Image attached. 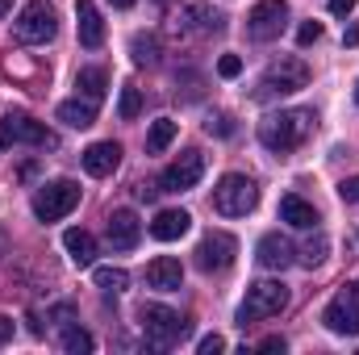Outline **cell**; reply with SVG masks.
<instances>
[{
	"label": "cell",
	"instance_id": "cell-12",
	"mask_svg": "<svg viewBox=\"0 0 359 355\" xmlns=\"http://www.w3.org/2000/svg\"><path fill=\"white\" fill-rule=\"evenodd\" d=\"M201 176H205V155L201 151H184L176 163L159 176V192H188V188H196Z\"/></svg>",
	"mask_w": 359,
	"mask_h": 355
},
{
	"label": "cell",
	"instance_id": "cell-16",
	"mask_svg": "<svg viewBox=\"0 0 359 355\" xmlns=\"http://www.w3.org/2000/svg\"><path fill=\"white\" fill-rule=\"evenodd\" d=\"M121 163V147L117 142H92L84 151V172L88 176H113Z\"/></svg>",
	"mask_w": 359,
	"mask_h": 355
},
{
	"label": "cell",
	"instance_id": "cell-35",
	"mask_svg": "<svg viewBox=\"0 0 359 355\" xmlns=\"http://www.w3.org/2000/svg\"><path fill=\"white\" fill-rule=\"evenodd\" d=\"M259 351H284V339H280V335H268V339L259 343Z\"/></svg>",
	"mask_w": 359,
	"mask_h": 355
},
{
	"label": "cell",
	"instance_id": "cell-26",
	"mask_svg": "<svg viewBox=\"0 0 359 355\" xmlns=\"http://www.w3.org/2000/svg\"><path fill=\"white\" fill-rule=\"evenodd\" d=\"M117 113H121V121H134V117L142 113V92L134 88V84H126V88H121V100H117Z\"/></svg>",
	"mask_w": 359,
	"mask_h": 355
},
{
	"label": "cell",
	"instance_id": "cell-22",
	"mask_svg": "<svg viewBox=\"0 0 359 355\" xmlns=\"http://www.w3.org/2000/svg\"><path fill=\"white\" fill-rule=\"evenodd\" d=\"M76 88L80 96H88V100H104V88H109V76H104V67H80V76H76Z\"/></svg>",
	"mask_w": 359,
	"mask_h": 355
},
{
	"label": "cell",
	"instance_id": "cell-27",
	"mask_svg": "<svg viewBox=\"0 0 359 355\" xmlns=\"http://www.w3.org/2000/svg\"><path fill=\"white\" fill-rule=\"evenodd\" d=\"M92 347H96V339H92L88 330H80V326H67L63 330V351L80 355V351H92Z\"/></svg>",
	"mask_w": 359,
	"mask_h": 355
},
{
	"label": "cell",
	"instance_id": "cell-13",
	"mask_svg": "<svg viewBox=\"0 0 359 355\" xmlns=\"http://www.w3.org/2000/svg\"><path fill=\"white\" fill-rule=\"evenodd\" d=\"M142 239V222L134 209H113L109 213V247L113 251H134Z\"/></svg>",
	"mask_w": 359,
	"mask_h": 355
},
{
	"label": "cell",
	"instance_id": "cell-23",
	"mask_svg": "<svg viewBox=\"0 0 359 355\" xmlns=\"http://www.w3.org/2000/svg\"><path fill=\"white\" fill-rule=\"evenodd\" d=\"M172 142H176V121H172V117H159V121H151L147 151H151V155H159V151H168Z\"/></svg>",
	"mask_w": 359,
	"mask_h": 355
},
{
	"label": "cell",
	"instance_id": "cell-39",
	"mask_svg": "<svg viewBox=\"0 0 359 355\" xmlns=\"http://www.w3.org/2000/svg\"><path fill=\"white\" fill-rule=\"evenodd\" d=\"M113 4H117V8H130V4H134V0H113Z\"/></svg>",
	"mask_w": 359,
	"mask_h": 355
},
{
	"label": "cell",
	"instance_id": "cell-38",
	"mask_svg": "<svg viewBox=\"0 0 359 355\" xmlns=\"http://www.w3.org/2000/svg\"><path fill=\"white\" fill-rule=\"evenodd\" d=\"M8 8H13V0H0V17H4V13H8Z\"/></svg>",
	"mask_w": 359,
	"mask_h": 355
},
{
	"label": "cell",
	"instance_id": "cell-7",
	"mask_svg": "<svg viewBox=\"0 0 359 355\" xmlns=\"http://www.w3.org/2000/svg\"><path fill=\"white\" fill-rule=\"evenodd\" d=\"M322 322H326L330 335H347V339L359 335V280H347V284L330 297Z\"/></svg>",
	"mask_w": 359,
	"mask_h": 355
},
{
	"label": "cell",
	"instance_id": "cell-40",
	"mask_svg": "<svg viewBox=\"0 0 359 355\" xmlns=\"http://www.w3.org/2000/svg\"><path fill=\"white\" fill-rule=\"evenodd\" d=\"M355 100H359V84H355Z\"/></svg>",
	"mask_w": 359,
	"mask_h": 355
},
{
	"label": "cell",
	"instance_id": "cell-31",
	"mask_svg": "<svg viewBox=\"0 0 359 355\" xmlns=\"http://www.w3.org/2000/svg\"><path fill=\"white\" fill-rule=\"evenodd\" d=\"M297 42H301V46H313V42H322V25H318V21H305V25L297 29Z\"/></svg>",
	"mask_w": 359,
	"mask_h": 355
},
{
	"label": "cell",
	"instance_id": "cell-15",
	"mask_svg": "<svg viewBox=\"0 0 359 355\" xmlns=\"http://www.w3.org/2000/svg\"><path fill=\"white\" fill-rule=\"evenodd\" d=\"M147 284L159 288V293H176L180 284H184V267H180L176 255H155L147 264Z\"/></svg>",
	"mask_w": 359,
	"mask_h": 355
},
{
	"label": "cell",
	"instance_id": "cell-17",
	"mask_svg": "<svg viewBox=\"0 0 359 355\" xmlns=\"http://www.w3.org/2000/svg\"><path fill=\"white\" fill-rule=\"evenodd\" d=\"M280 222H288V226H297V230H313V226H318V209H313L305 196L288 192V196H280Z\"/></svg>",
	"mask_w": 359,
	"mask_h": 355
},
{
	"label": "cell",
	"instance_id": "cell-8",
	"mask_svg": "<svg viewBox=\"0 0 359 355\" xmlns=\"http://www.w3.org/2000/svg\"><path fill=\"white\" fill-rule=\"evenodd\" d=\"M196 267L201 272H226V267L234 264V255H238V239L234 234H226V230H209L201 243H196Z\"/></svg>",
	"mask_w": 359,
	"mask_h": 355
},
{
	"label": "cell",
	"instance_id": "cell-5",
	"mask_svg": "<svg viewBox=\"0 0 359 355\" xmlns=\"http://www.w3.org/2000/svg\"><path fill=\"white\" fill-rule=\"evenodd\" d=\"M80 205V184L76 180H50L34 192V217L38 222H59Z\"/></svg>",
	"mask_w": 359,
	"mask_h": 355
},
{
	"label": "cell",
	"instance_id": "cell-6",
	"mask_svg": "<svg viewBox=\"0 0 359 355\" xmlns=\"http://www.w3.org/2000/svg\"><path fill=\"white\" fill-rule=\"evenodd\" d=\"M55 34H59V13H55V4L29 0V4L21 8V17H17V42L42 46V42H50Z\"/></svg>",
	"mask_w": 359,
	"mask_h": 355
},
{
	"label": "cell",
	"instance_id": "cell-24",
	"mask_svg": "<svg viewBox=\"0 0 359 355\" xmlns=\"http://www.w3.org/2000/svg\"><path fill=\"white\" fill-rule=\"evenodd\" d=\"M130 55H134L138 67H155V63H159V42H155V34H134Z\"/></svg>",
	"mask_w": 359,
	"mask_h": 355
},
{
	"label": "cell",
	"instance_id": "cell-37",
	"mask_svg": "<svg viewBox=\"0 0 359 355\" xmlns=\"http://www.w3.org/2000/svg\"><path fill=\"white\" fill-rule=\"evenodd\" d=\"M343 42H347V46H359V25H347V29H343Z\"/></svg>",
	"mask_w": 359,
	"mask_h": 355
},
{
	"label": "cell",
	"instance_id": "cell-2",
	"mask_svg": "<svg viewBox=\"0 0 359 355\" xmlns=\"http://www.w3.org/2000/svg\"><path fill=\"white\" fill-rule=\"evenodd\" d=\"M138 322H142V335L155 343V347H176L188 339V330H192V322L176 314V309H168V305H138Z\"/></svg>",
	"mask_w": 359,
	"mask_h": 355
},
{
	"label": "cell",
	"instance_id": "cell-32",
	"mask_svg": "<svg viewBox=\"0 0 359 355\" xmlns=\"http://www.w3.org/2000/svg\"><path fill=\"white\" fill-rule=\"evenodd\" d=\"M217 351H226V339L222 335H205L201 339V355H217Z\"/></svg>",
	"mask_w": 359,
	"mask_h": 355
},
{
	"label": "cell",
	"instance_id": "cell-19",
	"mask_svg": "<svg viewBox=\"0 0 359 355\" xmlns=\"http://www.w3.org/2000/svg\"><path fill=\"white\" fill-rule=\"evenodd\" d=\"M188 226H192V217H188L184 209H159L155 222H151V234H155L159 243H176V239L188 234Z\"/></svg>",
	"mask_w": 359,
	"mask_h": 355
},
{
	"label": "cell",
	"instance_id": "cell-28",
	"mask_svg": "<svg viewBox=\"0 0 359 355\" xmlns=\"http://www.w3.org/2000/svg\"><path fill=\"white\" fill-rule=\"evenodd\" d=\"M326 247H330L326 239H313V243H305V251H301V264H305V267L322 264V260H326Z\"/></svg>",
	"mask_w": 359,
	"mask_h": 355
},
{
	"label": "cell",
	"instance_id": "cell-1",
	"mask_svg": "<svg viewBox=\"0 0 359 355\" xmlns=\"http://www.w3.org/2000/svg\"><path fill=\"white\" fill-rule=\"evenodd\" d=\"M313 130V113L309 109H280V113H268L259 121V142L276 151V155H288L297 151Z\"/></svg>",
	"mask_w": 359,
	"mask_h": 355
},
{
	"label": "cell",
	"instance_id": "cell-33",
	"mask_svg": "<svg viewBox=\"0 0 359 355\" xmlns=\"http://www.w3.org/2000/svg\"><path fill=\"white\" fill-rule=\"evenodd\" d=\"M339 196H343V201H347V205H351V201H359V176L343 180V184H339Z\"/></svg>",
	"mask_w": 359,
	"mask_h": 355
},
{
	"label": "cell",
	"instance_id": "cell-20",
	"mask_svg": "<svg viewBox=\"0 0 359 355\" xmlns=\"http://www.w3.org/2000/svg\"><path fill=\"white\" fill-rule=\"evenodd\" d=\"M55 117H59L63 126H72V130H88L92 121H96V100L72 96V100H63V105L55 109Z\"/></svg>",
	"mask_w": 359,
	"mask_h": 355
},
{
	"label": "cell",
	"instance_id": "cell-36",
	"mask_svg": "<svg viewBox=\"0 0 359 355\" xmlns=\"http://www.w3.org/2000/svg\"><path fill=\"white\" fill-rule=\"evenodd\" d=\"M8 339H13V318H4V314H0V347H4Z\"/></svg>",
	"mask_w": 359,
	"mask_h": 355
},
{
	"label": "cell",
	"instance_id": "cell-21",
	"mask_svg": "<svg viewBox=\"0 0 359 355\" xmlns=\"http://www.w3.org/2000/svg\"><path fill=\"white\" fill-rule=\"evenodd\" d=\"M63 247H67V255H72V264L76 267H92L96 264V239H92L88 230L72 226V230L63 234Z\"/></svg>",
	"mask_w": 359,
	"mask_h": 355
},
{
	"label": "cell",
	"instance_id": "cell-10",
	"mask_svg": "<svg viewBox=\"0 0 359 355\" xmlns=\"http://www.w3.org/2000/svg\"><path fill=\"white\" fill-rule=\"evenodd\" d=\"M8 142L55 147V134H50L42 121H34L29 113H4V117H0V147H8Z\"/></svg>",
	"mask_w": 359,
	"mask_h": 355
},
{
	"label": "cell",
	"instance_id": "cell-11",
	"mask_svg": "<svg viewBox=\"0 0 359 355\" xmlns=\"http://www.w3.org/2000/svg\"><path fill=\"white\" fill-rule=\"evenodd\" d=\"M284 21H288V4H284V0H259V4L247 13V34H251L255 42H271V38H280Z\"/></svg>",
	"mask_w": 359,
	"mask_h": 355
},
{
	"label": "cell",
	"instance_id": "cell-34",
	"mask_svg": "<svg viewBox=\"0 0 359 355\" xmlns=\"http://www.w3.org/2000/svg\"><path fill=\"white\" fill-rule=\"evenodd\" d=\"M355 4H359V0H330V13H334V17H347Z\"/></svg>",
	"mask_w": 359,
	"mask_h": 355
},
{
	"label": "cell",
	"instance_id": "cell-14",
	"mask_svg": "<svg viewBox=\"0 0 359 355\" xmlns=\"http://www.w3.org/2000/svg\"><path fill=\"white\" fill-rule=\"evenodd\" d=\"M255 260H259V267H268V272H284V267L297 260V251H292V243L284 239V234H264L259 239V247H255Z\"/></svg>",
	"mask_w": 359,
	"mask_h": 355
},
{
	"label": "cell",
	"instance_id": "cell-9",
	"mask_svg": "<svg viewBox=\"0 0 359 355\" xmlns=\"http://www.w3.org/2000/svg\"><path fill=\"white\" fill-rule=\"evenodd\" d=\"M305 84H309V67H305V59H297V55H280L268 72H264V92H276V96L301 92Z\"/></svg>",
	"mask_w": 359,
	"mask_h": 355
},
{
	"label": "cell",
	"instance_id": "cell-30",
	"mask_svg": "<svg viewBox=\"0 0 359 355\" xmlns=\"http://www.w3.org/2000/svg\"><path fill=\"white\" fill-rule=\"evenodd\" d=\"M238 72H243V59H238V55H222V59H217V76H222V80H234Z\"/></svg>",
	"mask_w": 359,
	"mask_h": 355
},
{
	"label": "cell",
	"instance_id": "cell-18",
	"mask_svg": "<svg viewBox=\"0 0 359 355\" xmlns=\"http://www.w3.org/2000/svg\"><path fill=\"white\" fill-rule=\"evenodd\" d=\"M76 25H80V42L96 51L100 42H104V21H100V8L92 4V0H80L76 4Z\"/></svg>",
	"mask_w": 359,
	"mask_h": 355
},
{
	"label": "cell",
	"instance_id": "cell-25",
	"mask_svg": "<svg viewBox=\"0 0 359 355\" xmlns=\"http://www.w3.org/2000/svg\"><path fill=\"white\" fill-rule=\"evenodd\" d=\"M92 276H96V288H104V293H121V288L130 284V276H126L121 267H96Z\"/></svg>",
	"mask_w": 359,
	"mask_h": 355
},
{
	"label": "cell",
	"instance_id": "cell-3",
	"mask_svg": "<svg viewBox=\"0 0 359 355\" xmlns=\"http://www.w3.org/2000/svg\"><path fill=\"white\" fill-rule=\"evenodd\" d=\"M255 205H259V184H255V180L238 176V172H230V176L217 180V188H213V209H217L222 217H247Z\"/></svg>",
	"mask_w": 359,
	"mask_h": 355
},
{
	"label": "cell",
	"instance_id": "cell-29",
	"mask_svg": "<svg viewBox=\"0 0 359 355\" xmlns=\"http://www.w3.org/2000/svg\"><path fill=\"white\" fill-rule=\"evenodd\" d=\"M205 130H209V134H222V138H230V134H234V117H226V113H213V117L205 121Z\"/></svg>",
	"mask_w": 359,
	"mask_h": 355
},
{
	"label": "cell",
	"instance_id": "cell-4",
	"mask_svg": "<svg viewBox=\"0 0 359 355\" xmlns=\"http://www.w3.org/2000/svg\"><path fill=\"white\" fill-rule=\"evenodd\" d=\"M284 305H288V288H284L280 280H255V284L247 288V301L238 305V326H251V322L276 318Z\"/></svg>",
	"mask_w": 359,
	"mask_h": 355
}]
</instances>
